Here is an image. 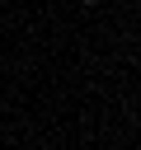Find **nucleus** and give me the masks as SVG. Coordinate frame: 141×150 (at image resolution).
<instances>
[{"label": "nucleus", "mask_w": 141, "mask_h": 150, "mask_svg": "<svg viewBox=\"0 0 141 150\" xmlns=\"http://www.w3.org/2000/svg\"><path fill=\"white\" fill-rule=\"evenodd\" d=\"M80 5H94V0H80Z\"/></svg>", "instance_id": "nucleus-1"}]
</instances>
